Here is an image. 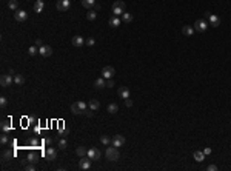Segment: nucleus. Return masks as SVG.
Returning <instances> with one entry per match:
<instances>
[{
  "mask_svg": "<svg viewBox=\"0 0 231 171\" xmlns=\"http://www.w3.org/2000/svg\"><path fill=\"white\" fill-rule=\"evenodd\" d=\"M25 170H28V171H35V167H34V164H32V165H28V167H25Z\"/></svg>",
  "mask_w": 231,
  "mask_h": 171,
  "instance_id": "41",
  "label": "nucleus"
},
{
  "mask_svg": "<svg viewBox=\"0 0 231 171\" xmlns=\"http://www.w3.org/2000/svg\"><path fill=\"white\" fill-rule=\"evenodd\" d=\"M57 145H59V148H60V150H66V147H68V142H66L65 139H59Z\"/></svg>",
  "mask_w": 231,
  "mask_h": 171,
  "instance_id": "31",
  "label": "nucleus"
},
{
  "mask_svg": "<svg viewBox=\"0 0 231 171\" xmlns=\"http://www.w3.org/2000/svg\"><path fill=\"white\" fill-rule=\"evenodd\" d=\"M182 32H183L185 35H188V37H190V35L194 34V28H193V26H190V25H185L183 28H182Z\"/></svg>",
  "mask_w": 231,
  "mask_h": 171,
  "instance_id": "22",
  "label": "nucleus"
},
{
  "mask_svg": "<svg viewBox=\"0 0 231 171\" xmlns=\"http://www.w3.org/2000/svg\"><path fill=\"white\" fill-rule=\"evenodd\" d=\"M14 82H15L17 85H23V83H25V77H23L22 74H17V76L14 77Z\"/></svg>",
  "mask_w": 231,
  "mask_h": 171,
  "instance_id": "30",
  "label": "nucleus"
},
{
  "mask_svg": "<svg viewBox=\"0 0 231 171\" xmlns=\"http://www.w3.org/2000/svg\"><path fill=\"white\" fill-rule=\"evenodd\" d=\"M39 54L43 57H49L51 54H52V48L49 46V45H43V46L39 48Z\"/></svg>",
  "mask_w": 231,
  "mask_h": 171,
  "instance_id": "12",
  "label": "nucleus"
},
{
  "mask_svg": "<svg viewBox=\"0 0 231 171\" xmlns=\"http://www.w3.org/2000/svg\"><path fill=\"white\" fill-rule=\"evenodd\" d=\"M100 151L99 148H90L88 150V157H90L91 160H100Z\"/></svg>",
  "mask_w": 231,
  "mask_h": 171,
  "instance_id": "10",
  "label": "nucleus"
},
{
  "mask_svg": "<svg viewBox=\"0 0 231 171\" xmlns=\"http://www.w3.org/2000/svg\"><path fill=\"white\" fill-rule=\"evenodd\" d=\"M56 8H57L59 11L65 13V11H68L69 8H71V2H69V0H59V2L56 3Z\"/></svg>",
  "mask_w": 231,
  "mask_h": 171,
  "instance_id": "6",
  "label": "nucleus"
},
{
  "mask_svg": "<svg viewBox=\"0 0 231 171\" xmlns=\"http://www.w3.org/2000/svg\"><path fill=\"white\" fill-rule=\"evenodd\" d=\"M85 43L88 45V46H94V43H96V40H94L93 37H88V39L85 40Z\"/></svg>",
  "mask_w": 231,
  "mask_h": 171,
  "instance_id": "37",
  "label": "nucleus"
},
{
  "mask_svg": "<svg viewBox=\"0 0 231 171\" xmlns=\"http://www.w3.org/2000/svg\"><path fill=\"white\" fill-rule=\"evenodd\" d=\"M6 105H8V99H6V97H0V106L5 108Z\"/></svg>",
  "mask_w": 231,
  "mask_h": 171,
  "instance_id": "38",
  "label": "nucleus"
},
{
  "mask_svg": "<svg viewBox=\"0 0 231 171\" xmlns=\"http://www.w3.org/2000/svg\"><path fill=\"white\" fill-rule=\"evenodd\" d=\"M117 94H119L122 99H129V89H128L127 86H120L119 91H117Z\"/></svg>",
  "mask_w": 231,
  "mask_h": 171,
  "instance_id": "15",
  "label": "nucleus"
},
{
  "mask_svg": "<svg viewBox=\"0 0 231 171\" xmlns=\"http://www.w3.org/2000/svg\"><path fill=\"white\" fill-rule=\"evenodd\" d=\"M111 143H113L114 147H117V148L123 147V143H125V136H122V134H117V136H114V139L111 140Z\"/></svg>",
  "mask_w": 231,
  "mask_h": 171,
  "instance_id": "11",
  "label": "nucleus"
},
{
  "mask_svg": "<svg viewBox=\"0 0 231 171\" xmlns=\"http://www.w3.org/2000/svg\"><path fill=\"white\" fill-rule=\"evenodd\" d=\"M71 43H73V46H76V48H80V46H83L85 40H83V37H82V35H74V37H73V40H71Z\"/></svg>",
  "mask_w": 231,
  "mask_h": 171,
  "instance_id": "13",
  "label": "nucleus"
},
{
  "mask_svg": "<svg viewBox=\"0 0 231 171\" xmlns=\"http://www.w3.org/2000/svg\"><path fill=\"white\" fill-rule=\"evenodd\" d=\"M194 160L196 162H203L205 160V153L203 151H194Z\"/></svg>",
  "mask_w": 231,
  "mask_h": 171,
  "instance_id": "20",
  "label": "nucleus"
},
{
  "mask_svg": "<svg viewBox=\"0 0 231 171\" xmlns=\"http://www.w3.org/2000/svg\"><path fill=\"white\" fill-rule=\"evenodd\" d=\"M2 157H3V160L6 162V160H10V159H13V157H14V153H13V151H10V150H6V151H3Z\"/></svg>",
  "mask_w": 231,
  "mask_h": 171,
  "instance_id": "28",
  "label": "nucleus"
},
{
  "mask_svg": "<svg viewBox=\"0 0 231 171\" xmlns=\"http://www.w3.org/2000/svg\"><path fill=\"white\" fill-rule=\"evenodd\" d=\"M0 142H2V145H6V143H8V136H6V133H3L2 136H0Z\"/></svg>",
  "mask_w": 231,
  "mask_h": 171,
  "instance_id": "36",
  "label": "nucleus"
},
{
  "mask_svg": "<svg viewBox=\"0 0 231 171\" xmlns=\"http://www.w3.org/2000/svg\"><path fill=\"white\" fill-rule=\"evenodd\" d=\"M28 54H29V56H35V54H39V48L37 46H31L28 49Z\"/></svg>",
  "mask_w": 231,
  "mask_h": 171,
  "instance_id": "35",
  "label": "nucleus"
},
{
  "mask_svg": "<svg viewBox=\"0 0 231 171\" xmlns=\"http://www.w3.org/2000/svg\"><path fill=\"white\" fill-rule=\"evenodd\" d=\"M122 22L123 23H131L132 22V15L129 13H123L122 14Z\"/></svg>",
  "mask_w": 231,
  "mask_h": 171,
  "instance_id": "26",
  "label": "nucleus"
},
{
  "mask_svg": "<svg viewBox=\"0 0 231 171\" xmlns=\"http://www.w3.org/2000/svg\"><path fill=\"white\" fill-rule=\"evenodd\" d=\"M82 5L86 10H91V8L96 5V0H82Z\"/></svg>",
  "mask_w": 231,
  "mask_h": 171,
  "instance_id": "25",
  "label": "nucleus"
},
{
  "mask_svg": "<svg viewBox=\"0 0 231 171\" xmlns=\"http://www.w3.org/2000/svg\"><path fill=\"white\" fill-rule=\"evenodd\" d=\"M17 6H19V2H17V0H10V2H8V8L13 10V11H17Z\"/></svg>",
  "mask_w": 231,
  "mask_h": 171,
  "instance_id": "29",
  "label": "nucleus"
},
{
  "mask_svg": "<svg viewBox=\"0 0 231 171\" xmlns=\"http://www.w3.org/2000/svg\"><path fill=\"white\" fill-rule=\"evenodd\" d=\"M208 19H210V25L211 26H219L220 25V19H219L217 15H214V14H211Z\"/></svg>",
  "mask_w": 231,
  "mask_h": 171,
  "instance_id": "19",
  "label": "nucleus"
},
{
  "mask_svg": "<svg viewBox=\"0 0 231 171\" xmlns=\"http://www.w3.org/2000/svg\"><path fill=\"white\" fill-rule=\"evenodd\" d=\"M125 8H127V5H125V2H122V0H117V2H114V5H113V8H111V13L114 14V15H122L123 13H125Z\"/></svg>",
  "mask_w": 231,
  "mask_h": 171,
  "instance_id": "2",
  "label": "nucleus"
},
{
  "mask_svg": "<svg viewBox=\"0 0 231 171\" xmlns=\"http://www.w3.org/2000/svg\"><path fill=\"white\" fill-rule=\"evenodd\" d=\"M76 154H77L79 157H86V156H88V150L83 148V147H79V148L76 150Z\"/></svg>",
  "mask_w": 231,
  "mask_h": 171,
  "instance_id": "23",
  "label": "nucleus"
},
{
  "mask_svg": "<svg viewBox=\"0 0 231 171\" xmlns=\"http://www.w3.org/2000/svg\"><path fill=\"white\" fill-rule=\"evenodd\" d=\"M106 159L108 160H111V162H116V160H119V157H120V153H119V150H117V147H108L106 148Z\"/></svg>",
  "mask_w": 231,
  "mask_h": 171,
  "instance_id": "1",
  "label": "nucleus"
},
{
  "mask_svg": "<svg viewBox=\"0 0 231 171\" xmlns=\"http://www.w3.org/2000/svg\"><path fill=\"white\" fill-rule=\"evenodd\" d=\"M117 111H119V105L117 103H110L108 105V113L110 114H116Z\"/></svg>",
  "mask_w": 231,
  "mask_h": 171,
  "instance_id": "27",
  "label": "nucleus"
},
{
  "mask_svg": "<svg viewBox=\"0 0 231 171\" xmlns=\"http://www.w3.org/2000/svg\"><path fill=\"white\" fill-rule=\"evenodd\" d=\"M94 86H96V88H99V89L105 88V86H106V79H103V77L96 79V80H94Z\"/></svg>",
  "mask_w": 231,
  "mask_h": 171,
  "instance_id": "17",
  "label": "nucleus"
},
{
  "mask_svg": "<svg viewBox=\"0 0 231 171\" xmlns=\"http://www.w3.org/2000/svg\"><path fill=\"white\" fill-rule=\"evenodd\" d=\"M208 25H210V23H207V20L199 19V20L194 22V31H197V32H203V31H207Z\"/></svg>",
  "mask_w": 231,
  "mask_h": 171,
  "instance_id": "4",
  "label": "nucleus"
},
{
  "mask_svg": "<svg viewBox=\"0 0 231 171\" xmlns=\"http://www.w3.org/2000/svg\"><path fill=\"white\" fill-rule=\"evenodd\" d=\"M35 46H39V48H40V46H43V43H42V40H40V39H37V42H35Z\"/></svg>",
  "mask_w": 231,
  "mask_h": 171,
  "instance_id": "43",
  "label": "nucleus"
},
{
  "mask_svg": "<svg viewBox=\"0 0 231 171\" xmlns=\"http://www.w3.org/2000/svg\"><path fill=\"white\" fill-rule=\"evenodd\" d=\"M91 159L90 157H80V160H79V168L80 170H83V171H86V170H90L91 168Z\"/></svg>",
  "mask_w": 231,
  "mask_h": 171,
  "instance_id": "5",
  "label": "nucleus"
},
{
  "mask_svg": "<svg viewBox=\"0 0 231 171\" xmlns=\"http://www.w3.org/2000/svg\"><path fill=\"white\" fill-rule=\"evenodd\" d=\"M203 153H205V156L211 154V148H205V150H203Z\"/></svg>",
  "mask_w": 231,
  "mask_h": 171,
  "instance_id": "45",
  "label": "nucleus"
},
{
  "mask_svg": "<svg viewBox=\"0 0 231 171\" xmlns=\"http://www.w3.org/2000/svg\"><path fill=\"white\" fill-rule=\"evenodd\" d=\"M71 111L74 114H83L86 111V103L85 102H74L71 105Z\"/></svg>",
  "mask_w": 231,
  "mask_h": 171,
  "instance_id": "3",
  "label": "nucleus"
},
{
  "mask_svg": "<svg viewBox=\"0 0 231 171\" xmlns=\"http://www.w3.org/2000/svg\"><path fill=\"white\" fill-rule=\"evenodd\" d=\"M114 74H116V69L113 68V66H105L103 69H102V77L103 79H113L114 77Z\"/></svg>",
  "mask_w": 231,
  "mask_h": 171,
  "instance_id": "7",
  "label": "nucleus"
},
{
  "mask_svg": "<svg viewBox=\"0 0 231 171\" xmlns=\"http://www.w3.org/2000/svg\"><path fill=\"white\" fill-rule=\"evenodd\" d=\"M0 128H2L3 133H10V130H11V120H10V119L2 120V125H0Z\"/></svg>",
  "mask_w": 231,
  "mask_h": 171,
  "instance_id": "16",
  "label": "nucleus"
},
{
  "mask_svg": "<svg viewBox=\"0 0 231 171\" xmlns=\"http://www.w3.org/2000/svg\"><path fill=\"white\" fill-rule=\"evenodd\" d=\"M86 116H88V117H91V116H93V110H90V111H86Z\"/></svg>",
  "mask_w": 231,
  "mask_h": 171,
  "instance_id": "46",
  "label": "nucleus"
},
{
  "mask_svg": "<svg viewBox=\"0 0 231 171\" xmlns=\"http://www.w3.org/2000/svg\"><path fill=\"white\" fill-rule=\"evenodd\" d=\"M119 25H120V19L117 15H114L113 19H110V26H111V28H117Z\"/></svg>",
  "mask_w": 231,
  "mask_h": 171,
  "instance_id": "24",
  "label": "nucleus"
},
{
  "mask_svg": "<svg viewBox=\"0 0 231 171\" xmlns=\"http://www.w3.org/2000/svg\"><path fill=\"white\" fill-rule=\"evenodd\" d=\"M29 143L34 145V147H37V140H35V139H29Z\"/></svg>",
  "mask_w": 231,
  "mask_h": 171,
  "instance_id": "44",
  "label": "nucleus"
},
{
  "mask_svg": "<svg viewBox=\"0 0 231 171\" xmlns=\"http://www.w3.org/2000/svg\"><path fill=\"white\" fill-rule=\"evenodd\" d=\"M14 19H15L17 22H25L26 19H28V13L23 11V10H17V11L14 13Z\"/></svg>",
  "mask_w": 231,
  "mask_h": 171,
  "instance_id": "9",
  "label": "nucleus"
},
{
  "mask_svg": "<svg viewBox=\"0 0 231 171\" xmlns=\"http://www.w3.org/2000/svg\"><path fill=\"white\" fill-rule=\"evenodd\" d=\"M28 162H31V164H35V162H37V156H35L34 153H29V154H28Z\"/></svg>",
  "mask_w": 231,
  "mask_h": 171,
  "instance_id": "34",
  "label": "nucleus"
},
{
  "mask_svg": "<svg viewBox=\"0 0 231 171\" xmlns=\"http://www.w3.org/2000/svg\"><path fill=\"white\" fill-rule=\"evenodd\" d=\"M43 6H45V5H43V0H37V2H35L34 3V13H42L43 11Z\"/></svg>",
  "mask_w": 231,
  "mask_h": 171,
  "instance_id": "21",
  "label": "nucleus"
},
{
  "mask_svg": "<svg viewBox=\"0 0 231 171\" xmlns=\"http://www.w3.org/2000/svg\"><path fill=\"white\" fill-rule=\"evenodd\" d=\"M207 170H208V171H217V167H216V165H208Z\"/></svg>",
  "mask_w": 231,
  "mask_h": 171,
  "instance_id": "39",
  "label": "nucleus"
},
{
  "mask_svg": "<svg viewBox=\"0 0 231 171\" xmlns=\"http://www.w3.org/2000/svg\"><path fill=\"white\" fill-rule=\"evenodd\" d=\"M125 105L127 106H132V100H131V99H125Z\"/></svg>",
  "mask_w": 231,
  "mask_h": 171,
  "instance_id": "42",
  "label": "nucleus"
},
{
  "mask_svg": "<svg viewBox=\"0 0 231 171\" xmlns=\"http://www.w3.org/2000/svg\"><path fill=\"white\" fill-rule=\"evenodd\" d=\"M100 142L103 143V145H106V147H108L110 143H111V139H110L108 136H102V137H100Z\"/></svg>",
  "mask_w": 231,
  "mask_h": 171,
  "instance_id": "33",
  "label": "nucleus"
},
{
  "mask_svg": "<svg viewBox=\"0 0 231 171\" xmlns=\"http://www.w3.org/2000/svg\"><path fill=\"white\" fill-rule=\"evenodd\" d=\"M88 106H90V110H93V111H99L100 103H99V100H96V99H91L90 103H88Z\"/></svg>",
  "mask_w": 231,
  "mask_h": 171,
  "instance_id": "18",
  "label": "nucleus"
},
{
  "mask_svg": "<svg viewBox=\"0 0 231 171\" xmlns=\"http://www.w3.org/2000/svg\"><path fill=\"white\" fill-rule=\"evenodd\" d=\"M106 86H108V88L114 86V82H113V79H108V80H106Z\"/></svg>",
  "mask_w": 231,
  "mask_h": 171,
  "instance_id": "40",
  "label": "nucleus"
},
{
  "mask_svg": "<svg viewBox=\"0 0 231 171\" xmlns=\"http://www.w3.org/2000/svg\"><path fill=\"white\" fill-rule=\"evenodd\" d=\"M45 157H46V160H56V157H57V151H56L54 148H46V151H45Z\"/></svg>",
  "mask_w": 231,
  "mask_h": 171,
  "instance_id": "14",
  "label": "nucleus"
},
{
  "mask_svg": "<svg viewBox=\"0 0 231 171\" xmlns=\"http://www.w3.org/2000/svg\"><path fill=\"white\" fill-rule=\"evenodd\" d=\"M96 17H97V13L96 11H90V13L86 14V19L88 20H96Z\"/></svg>",
  "mask_w": 231,
  "mask_h": 171,
  "instance_id": "32",
  "label": "nucleus"
},
{
  "mask_svg": "<svg viewBox=\"0 0 231 171\" xmlns=\"http://www.w3.org/2000/svg\"><path fill=\"white\" fill-rule=\"evenodd\" d=\"M13 83V77H11V74L8 73V74H3L2 77H0V85H2L3 88H8Z\"/></svg>",
  "mask_w": 231,
  "mask_h": 171,
  "instance_id": "8",
  "label": "nucleus"
}]
</instances>
